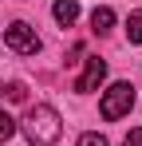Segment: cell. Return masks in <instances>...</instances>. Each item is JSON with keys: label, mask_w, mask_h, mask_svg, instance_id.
Instances as JSON below:
<instances>
[{"label": "cell", "mask_w": 142, "mask_h": 146, "mask_svg": "<svg viewBox=\"0 0 142 146\" xmlns=\"http://www.w3.org/2000/svg\"><path fill=\"white\" fill-rule=\"evenodd\" d=\"M59 134H63V122H59V111L55 107L40 103V107H32L24 115V138L32 146H55Z\"/></svg>", "instance_id": "obj_1"}, {"label": "cell", "mask_w": 142, "mask_h": 146, "mask_svg": "<svg viewBox=\"0 0 142 146\" xmlns=\"http://www.w3.org/2000/svg\"><path fill=\"white\" fill-rule=\"evenodd\" d=\"M130 107H134V87H130V83H115V87L103 95V103H99V115L107 122H115V119H122Z\"/></svg>", "instance_id": "obj_2"}, {"label": "cell", "mask_w": 142, "mask_h": 146, "mask_svg": "<svg viewBox=\"0 0 142 146\" xmlns=\"http://www.w3.org/2000/svg\"><path fill=\"white\" fill-rule=\"evenodd\" d=\"M4 44L16 51V55H36L40 51V36H36V28H28V24H8L4 28Z\"/></svg>", "instance_id": "obj_3"}, {"label": "cell", "mask_w": 142, "mask_h": 146, "mask_svg": "<svg viewBox=\"0 0 142 146\" xmlns=\"http://www.w3.org/2000/svg\"><path fill=\"white\" fill-rule=\"evenodd\" d=\"M103 79H107V59L91 55V59H87V71H83V79L75 83V91H79V95H87V91H95Z\"/></svg>", "instance_id": "obj_4"}, {"label": "cell", "mask_w": 142, "mask_h": 146, "mask_svg": "<svg viewBox=\"0 0 142 146\" xmlns=\"http://www.w3.org/2000/svg\"><path fill=\"white\" fill-rule=\"evenodd\" d=\"M51 16H55V20H59L63 28H71L75 20H79V4H75V0H55V8H51Z\"/></svg>", "instance_id": "obj_5"}, {"label": "cell", "mask_w": 142, "mask_h": 146, "mask_svg": "<svg viewBox=\"0 0 142 146\" xmlns=\"http://www.w3.org/2000/svg\"><path fill=\"white\" fill-rule=\"evenodd\" d=\"M91 28H95V36H107V32L115 28V12H111V8H95L91 12Z\"/></svg>", "instance_id": "obj_6"}, {"label": "cell", "mask_w": 142, "mask_h": 146, "mask_svg": "<svg viewBox=\"0 0 142 146\" xmlns=\"http://www.w3.org/2000/svg\"><path fill=\"white\" fill-rule=\"evenodd\" d=\"M126 40H130V44H142V12H130V20H126Z\"/></svg>", "instance_id": "obj_7"}, {"label": "cell", "mask_w": 142, "mask_h": 146, "mask_svg": "<svg viewBox=\"0 0 142 146\" xmlns=\"http://www.w3.org/2000/svg\"><path fill=\"white\" fill-rule=\"evenodd\" d=\"M12 134H16V122H12V115H8V111H0V142H8Z\"/></svg>", "instance_id": "obj_8"}, {"label": "cell", "mask_w": 142, "mask_h": 146, "mask_svg": "<svg viewBox=\"0 0 142 146\" xmlns=\"http://www.w3.org/2000/svg\"><path fill=\"white\" fill-rule=\"evenodd\" d=\"M4 91H8V99H12V103H24V99H28V87H24V83H8Z\"/></svg>", "instance_id": "obj_9"}, {"label": "cell", "mask_w": 142, "mask_h": 146, "mask_svg": "<svg viewBox=\"0 0 142 146\" xmlns=\"http://www.w3.org/2000/svg\"><path fill=\"white\" fill-rule=\"evenodd\" d=\"M79 146H107V138H103V134H83Z\"/></svg>", "instance_id": "obj_10"}, {"label": "cell", "mask_w": 142, "mask_h": 146, "mask_svg": "<svg viewBox=\"0 0 142 146\" xmlns=\"http://www.w3.org/2000/svg\"><path fill=\"white\" fill-rule=\"evenodd\" d=\"M122 146H142V126H134V130L122 138Z\"/></svg>", "instance_id": "obj_11"}, {"label": "cell", "mask_w": 142, "mask_h": 146, "mask_svg": "<svg viewBox=\"0 0 142 146\" xmlns=\"http://www.w3.org/2000/svg\"><path fill=\"white\" fill-rule=\"evenodd\" d=\"M0 95H4V83H0Z\"/></svg>", "instance_id": "obj_12"}]
</instances>
